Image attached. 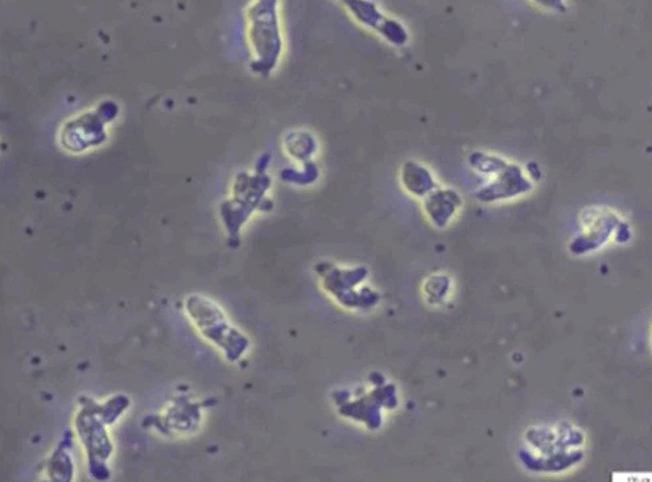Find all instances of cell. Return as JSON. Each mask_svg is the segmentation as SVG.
<instances>
[{"label":"cell","instance_id":"cell-1","mask_svg":"<svg viewBox=\"0 0 652 482\" xmlns=\"http://www.w3.org/2000/svg\"><path fill=\"white\" fill-rule=\"evenodd\" d=\"M275 6L276 3L259 2L249 11L251 48L262 72H270L282 55L283 40Z\"/></svg>","mask_w":652,"mask_h":482},{"label":"cell","instance_id":"cell-2","mask_svg":"<svg viewBox=\"0 0 652 482\" xmlns=\"http://www.w3.org/2000/svg\"><path fill=\"white\" fill-rule=\"evenodd\" d=\"M345 4L346 7H349V11L352 12L354 18L363 26L371 28V30L386 37L391 44H407L408 34L402 24L395 22L394 19L387 18L374 3L348 2Z\"/></svg>","mask_w":652,"mask_h":482},{"label":"cell","instance_id":"cell-3","mask_svg":"<svg viewBox=\"0 0 652 482\" xmlns=\"http://www.w3.org/2000/svg\"><path fill=\"white\" fill-rule=\"evenodd\" d=\"M427 172V168L420 166V164L408 162L403 167V183L408 191L414 193V195H424L425 192L429 191V188L433 187L432 175L420 180V177H423Z\"/></svg>","mask_w":652,"mask_h":482}]
</instances>
